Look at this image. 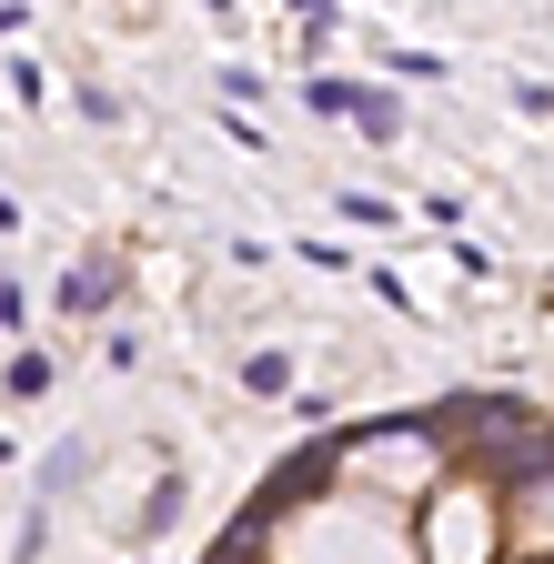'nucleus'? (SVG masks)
<instances>
[{"label":"nucleus","mask_w":554,"mask_h":564,"mask_svg":"<svg viewBox=\"0 0 554 564\" xmlns=\"http://www.w3.org/2000/svg\"><path fill=\"white\" fill-rule=\"evenodd\" d=\"M303 101H313V111H333V121H363L373 141H393V131H403V101H383V91H363V82H343V70H323Z\"/></svg>","instance_id":"obj_1"},{"label":"nucleus","mask_w":554,"mask_h":564,"mask_svg":"<svg viewBox=\"0 0 554 564\" xmlns=\"http://www.w3.org/2000/svg\"><path fill=\"white\" fill-rule=\"evenodd\" d=\"M101 293H111V272H91V262H82V272H72V282H61V303H72V313H91V303H101Z\"/></svg>","instance_id":"obj_3"},{"label":"nucleus","mask_w":554,"mask_h":564,"mask_svg":"<svg viewBox=\"0 0 554 564\" xmlns=\"http://www.w3.org/2000/svg\"><path fill=\"white\" fill-rule=\"evenodd\" d=\"M172 524H182V484L162 474V484H152V505H142V534H172Z\"/></svg>","instance_id":"obj_2"}]
</instances>
